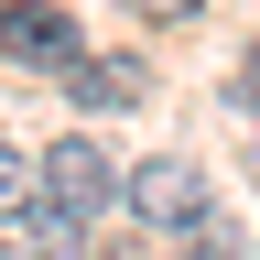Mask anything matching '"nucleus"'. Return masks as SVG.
Returning <instances> with one entry per match:
<instances>
[{"instance_id":"obj_1","label":"nucleus","mask_w":260,"mask_h":260,"mask_svg":"<svg viewBox=\"0 0 260 260\" xmlns=\"http://www.w3.org/2000/svg\"><path fill=\"white\" fill-rule=\"evenodd\" d=\"M109 195H119V162L98 152V141H54L44 174H32V206H54V217H98Z\"/></svg>"},{"instance_id":"obj_2","label":"nucleus","mask_w":260,"mask_h":260,"mask_svg":"<svg viewBox=\"0 0 260 260\" xmlns=\"http://www.w3.org/2000/svg\"><path fill=\"white\" fill-rule=\"evenodd\" d=\"M0 54H11V65H44V76H65L87 44H76V22H65L54 0H0Z\"/></svg>"},{"instance_id":"obj_3","label":"nucleus","mask_w":260,"mask_h":260,"mask_svg":"<svg viewBox=\"0 0 260 260\" xmlns=\"http://www.w3.org/2000/svg\"><path fill=\"white\" fill-rule=\"evenodd\" d=\"M119 195H130V217H141V228H184L195 206H217V195H206V174H195V162H174V152H162V162H141Z\"/></svg>"},{"instance_id":"obj_4","label":"nucleus","mask_w":260,"mask_h":260,"mask_svg":"<svg viewBox=\"0 0 260 260\" xmlns=\"http://www.w3.org/2000/svg\"><path fill=\"white\" fill-rule=\"evenodd\" d=\"M65 87H76L87 109H130V98H141V65H119V54H76V65H65Z\"/></svg>"},{"instance_id":"obj_5","label":"nucleus","mask_w":260,"mask_h":260,"mask_svg":"<svg viewBox=\"0 0 260 260\" xmlns=\"http://www.w3.org/2000/svg\"><path fill=\"white\" fill-rule=\"evenodd\" d=\"M174 239H184V260H239V249H249V228H239V217H217V206H195Z\"/></svg>"},{"instance_id":"obj_6","label":"nucleus","mask_w":260,"mask_h":260,"mask_svg":"<svg viewBox=\"0 0 260 260\" xmlns=\"http://www.w3.org/2000/svg\"><path fill=\"white\" fill-rule=\"evenodd\" d=\"M0 217H32V162L0 141Z\"/></svg>"},{"instance_id":"obj_7","label":"nucleus","mask_w":260,"mask_h":260,"mask_svg":"<svg viewBox=\"0 0 260 260\" xmlns=\"http://www.w3.org/2000/svg\"><path fill=\"white\" fill-rule=\"evenodd\" d=\"M141 22H195V0H130Z\"/></svg>"},{"instance_id":"obj_8","label":"nucleus","mask_w":260,"mask_h":260,"mask_svg":"<svg viewBox=\"0 0 260 260\" xmlns=\"http://www.w3.org/2000/svg\"><path fill=\"white\" fill-rule=\"evenodd\" d=\"M249 98H260V54H249Z\"/></svg>"}]
</instances>
